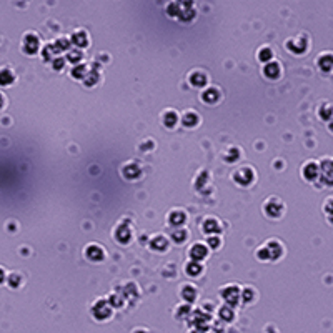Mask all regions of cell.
I'll use <instances>...</instances> for the list:
<instances>
[{"mask_svg":"<svg viewBox=\"0 0 333 333\" xmlns=\"http://www.w3.org/2000/svg\"><path fill=\"white\" fill-rule=\"evenodd\" d=\"M241 300L247 301V304H250V301L255 300V292H253L252 287H247L241 290Z\"/></svg>","mask_w":333,"mask_h":333,"instance_id":"33","label":"cell"},{"mask_svg":"<svg viewBox=\"0 0 333 333\" xmlns=\"http://www.w3.org/2000/svg\"><path fill=\"white\" fill-rule=\"evenodd\" d=\"M64 62H65V60L60 58V57H58V58H53V65H52V67H53L55 70H62V69H64Z\"/></svg>","mask_w":333,"mask_h":333,"instance_id":"38","label":"cell"},{"mask_svg":"<svg viewBox=\"0 0 333 333\" xmlns=\"http://www.w3.org/2000/svg\"><path fill=\"white\" fill-rule=\"evenodd\" d=\"M193 17H195V10H193L192 7H181L180 17H178L181 22H189L193 19Z\"/></svg>","mask_w":333,"mask_h":333,"instance_id":"30","label":"cell"},{"mask_svg":"<svg viewBox=\"0 0 333 333\" xmlns=\"http://www.w3.org/2000/svg\"><path fill=\"white\" fill-rule=\"evenodd\" d=\"M258 58L262 60L263 64L271 62V58H274V52H271V48H270V47H262V48H260Z\"/></svg>","mask_w":333,"mask_h":333,"instance_id":"29","label":"cell"},{"mask_svg":"<svg viewBox=\"0 0 333 333\" xmlns=\"http://www.w3.org/2000/svg\"><path fill=\"white\" fill-rule=\"evenodd\" d=\"M320 177L326 185H333V159H323L320 163Z\"/></svg>","mask_w":333,"mask_h":333,"instance_id":"7","label":"cell"},{"mask_svg":"<svg viewBox=\"0 0 333 333\" xmlns=\"http://www.w3.org/2000/svg\"><path fill=\"white\" fill-rule=\"evenodd\" d=\"M202 230L205 233H208V235H217L220 232V223L217 219H214V217H208V219H205L203 223H202Z\"/></svg>","mask_w":333,"mask_h":333,"instance_id":"16","label":"cell"},{"mask_svg":"<svg viewBox=\"0 0 333 333\" xmlns=\"http://www.w3.org/2000/svg\"><path fill=\"white\" fill-rule=\"evenodd\" d=\"M301 175H304V178L308 180V181H313V180H317L320 177V165L317 162H307L304 168H301Z\"/></svg>","mask_w":333,"mask_h":333,"instance_id":"11","label":"cell"},{"mask_svg":"<svg viewBox=\"0 0 333 333\" xmlns=\"http://www.w3.org/2000/svg\"><path fill=\"white\" fill-rule=\"evenodd\" d=\"M92 315L97 320H107L108 317H112V308L108 307V301L104 298H99L92 305Z\"/></svg>","mask_w":333,"mask_h":333,"instance_id":"5","label":"cell"},{"mask_svg":"<svg viewBox=\"0 0 333 333\" xmlns=\"http://www.w3.org/2000/svg\"><path fill=\"white\" fill-rule=\"evenodd\" d=\"M97 80H99V72H95V70H88L87 77L83 78V83H85L87 87H92Z\"/></svg>","mask_w":333,"mask_h":333,"instance_id":"32","label":"cell"},{"mask_svg":"<svg viewBox=\"0 0 333 333\" xmlns=\"http://www.w3.org/2000/svg\"><path fill=\"white\" fill-rule=\"evenodd\" d=\"M53 48H55V52H58V50H69L70 48V40L69 39H58V40H55V44H53Z\"/></svg>","mask_w":333,"mask_h":333,"instance_id":"34","label":"cell"},{"mask_svg":"<svg viewBox=\"0 0 333 333\" xmlns=\"http://www.w3.org/2000/svg\"><path fill=\"white\" fill-rule=\"evenodd\" d=\"M187 237H189V235H187L185 230H175V232L172 233V238L177 241V244H184Z\"/></svg>","mask_w":333,"mask_h":333,"instance_id":"36","label":"cell"},{"mask_svg":"<svg viewBox=\"0 0 333 333\" xmlns=\"http://www.w3.org/2000/svg\"><path fill=\"white\" fill-rule=\"evenodd\" d=\"M263 75L266 78H271V80H275V78H278L282 75V67L278 62H275V60H271V62L268 64H265L263 67Z\"/></svg>","mask_w":333,"mask_h":333,"instance_id":"14","label":"cell"},{"mask_svg":"<svg viewBox=\"0 0 333 333\" xmlns=\"http://www.w3.org/2000/svg\"><path fill=\"white\" fill-rule=\"evenodd\" d=\"M330 130H331V132H333V118H331V120H330Z\"/></svg>","mask_w":333,"mask_h":333,"instance_id":"40","label":"cell"},{"mask_svg":"<svg viewBox=\"0 0 333 333\" xmlns=\"http://www.w3.org/2000/svg\"><path fill=\"white\" fill-rule=\"evenodd\" d=\"M222 298L227 301V304L235 305L238 301V298L241 296V290L237 285H227L225 288H222Z\"/></svg>","mask_w":333,"mask_h":333,"instance_id":"10","label":"cell"},{"mask_svg":"<svg viewBox=\"0 0 333 333\" xmlns=\"http://www.w3.org/2000/svg\"><path fill=\"white\" fill-rule=\"evenodd\" d=\"M200 122V117L195 110H187L184 113V117H181V124L185 127H189V129H193V127H197Z\"/></svg>","mask_w":333,"mask_h":333,"instance_id":"17","label":"cell"},{"mask_svg":"<svg viewBox=\"0 0 333 333\" xmlns=\"http://www.w3.org/2000/svg\"><path fill=\"white\" fill-rule=\"evenodd\" d=\"M287 48L292 53H296V55H301L308 50V39L305 35H298V37H293L287 40Z\"/></svg>","mask_w":333,"mask_h":333,"instance_id":"4","label":"cell"},{"mask_svg":"<svg viewBox=\"0 0 333 333\" xmlns=\"http://www.w3.org/2000/svg\"><path fill=\"white\" fill-rule=\"evenodd\" d=\"M180 295L185 301H193L197 298V290L193 285H184V287H181Z\"/></svg>","mask_w":333,"mask_h":333,"instance_id":"25","label":"cell"},{"mask_svg":"<svg viewBox=\"0 0 333 333\" xmlns=\"http://www.w3.org/2000/svg\"><path fill=\"white\" fill-rule=\"evenodd\" d=\"M2 105H4V97L0 95V108H2Z\"/></svg>","mask_w":333,"mask_h":333,"instance_id":"39","label":"cell"},{"mask_svg":"<svg viewBox=\"0 0 333 333\" xmlns=\"http://www.w3.org/2000/svg\"><path fill=\"white\" fill-rule=\"evenodd\" d=\"M223 159H225L227 162H235V160H238L240 159V150L237 148V147H232V148H228L227 152H225V155H223Z\"/></svg>","mask_w":333,"mask_h":333,"instance_id":"31","label":"cell"},{"mask_svg":"<svg viewBox=\"0 0 333 333\" xmlns=\"http://www.w3.org/2000/svg\"><path fill=\"white\" fill-rule=\"evenodd\" d=\"M150 248L155 252H165L168 247V240L163 237V235H155V237L150 240Z\"/></svg>","mask_w":333,"mask_h":333,"instance_id":"18","label":"cell"},{"mask_svg":"<svg viewBox=\"0 0 333 333\" xmlns=\"http://www.w3.org/2000/svg\"><path fill=\"white\" fill-rule=\"evenodd\" d=\"M202 263L200 262H193V260H190L189 263L185 265V274L187 275H190V277H198L200 274H202Z\"/></svg>","mask_w":333,"mask_h":333,"instance_id":"24","label":"cell"},{"mask_svg":"<svg viewBox=\"0 0 333 333\" xmlns=\"http://www.w3.org/2000/svg\"><path fill=\"white\" fill-rule=\"evenodd\" d=\"M14 80H15V75L12 74V70H9V69L0 70V85L2 87L10 85V83H14Z\"/></svg>","mask_w":333,"mask_h":333,"instance_id":"26","label":"cell"},{"mask_svg":"<svg viewBox=\"0 0 333 333\" xmlns=\"http://www.w3.org/2000/svg\"><path fill=\"white\" fill-rule=\"evenodd\" d=\"M113 237H115V240L118 241V244H129L130 238H132V232H130L129 222H122V223H118L117 228H115Z\"/></svg>","mask_w":333,"mask_h":333,"instance_id":"9","label":"cell"},{"mask_svg":"<svg viewBox=\"0 0 333 333\" xmlns=\"http://www.w3.org/2000/svg\"><path fill=\"white\" fill-rule=\"evenodd\" d=\"M162 122L165 124L168 129H173L175 125H177L178 122V115L177 112H173V110H165L162 115Z\"/></svg>","mask_w":333,"mask_h":333,"instance_id":"23","label":"cell"},{"mask_svg":"<svg viewBox=\"0 0 333 333\" xmlns=\"http://www.w3.org/2000/svg\"><path fill=\"white\" fill-rule=\"evenodd\" d=\"M82 58H83V55H82V50H80V48H70L69 53H67V60H69L70 64L78 65V64H80Z\"/></svg>","mask_w":333,"mask_h":333,"instance_id":"27","label":"cell"},{"mask_svg":"<svg viewBox=\"0 0 333 333\" xmlns=\"http://www.w3.org/2000/svg\"><path fill=\"white\" fill-rule=\"evenodd\" d=\"M220 99V94H219V90H217L215 87H208L207 90H203V94H202V100L205 102V104H217Z\"/></svg>","mask_w":333,"mask_h":333,"instance_id":"19","label":"cell"},{"mask_svg":"<svg viewBox=\"0 0 333 333\" xmlns=\"http://www.w3.org/2000/svg\"><path fill=\"white\" fill-rule=\"evenodd\" d=\"M181 4H177V2H172V4H168V7H167V14L170 15V17H180V12H181V7H180Z\"/></svg>","mask_w":333,"mask_h":333,"instance_id":"35","label":"cell"},{"mask_svg":"<svg viewBox=\"0 0 333 333\" xmlns=\"http://www.w3.org/2000/svg\"><path fill=\"white\" fill-rule=\"evenodd\" d=\"M233 180H235V184L248 187L253 180H255V172H253L252 167H240L233 172Z\"/></svg>","mask_w":333,"mask_h":333,"instance_id":"3","label":"cell"},{"mask_svg":"<svg viewBox=\"0 0 333 333\" xmlns=\"http://www.w3.org/2000/svg\"><path fill=\"white\" fill-rule=\"evenodd\" d=\"M124 175L129 180H133V178H137L138 175H140V165H138V163H127V165L124 167Z\"/></svg>","mask_w":333,"mask_h":333,"instance_id":"21","label":"cell"},{"mask_svg":"<svg viewBox=\"0 0 333 333\" xmlns=\"http://www.w3.org/2000/svg\"><path fill=\"white\" fill-rule=\"evenodd\" d=\"M317 65L322 72H330L333 70V53L331 52H323L320 53L317 58Z\"/></svg>","mask_w":333,"mask_h":333,"instance_id":"12","label":"cell"},{"mask_svg":"<svg viewBox=\"0 0 333 333\" xmlns=\"http://www.w3.org/2000/svg\"><path fill=\"white\" fill-rule=\"evenodd\" d=\"M283 255V245L278 240H268L265 245L260 247V250L257 252V257L262 260V262H275Z\"/></svg>","mask_w":333,"mask_h":333,"instance_id":"1","label":"cell"},{"mask_svg":"<svg viewBox=\"0 0 333 333\" xmlns=\"http://www.w3.org/2000/svg\"><path fill=\"white\" fill-rule=\"evenodd\" d=\"M85 257L90 260V262H104L105 250L99 244H90L85 248Z\"/></svg>","mask_w":333,"mask_h":333,"instance_id":"8","label":"cell"},{"mask_svg":"<svg viewBox=\"0 0 333 333\" xmlns=\"http://www.w3.org/2000/svg\"><path fill=\"white\" fill-rule=\"evenodd\" d=\"M189 253H190V258L193 260V262H202V260L207 257L208 248H207V245H203V244H195L190 248Z\"/></svg>","mask_w":333,"mask_h":333,"instance_id":"15","label":"cell"},{"mask_svg":"<svg viewBox=\"0 0 333 333\" xmlns=\"http://www.w3.org/2000/svg\"><path fill=\"white\" fill-rule=\"evenodd\" d=\"M72 44H74L75 47L80 48V50H82V48L88 47L90 40H88V35H87L85 30H82V28L75 30V32L72 34Z\"/></svg>","mask_w":333,"mask_h":333,"instance_id":"13","label":"cell"},{"mask_svg":"<svg viewBox=\"0 0 333 333\" xmlns=\"http://www.w3.org/2000/svg\"><path fill=\"white\" fill-rule=\"evenodd\" d=\"M185 222V211L184 210H172L168 214V223L172 227H178Z\"/></svg>","mask_w":333,"mask_h":333,"instance_id":"20","label":"cell"},{"mask_svg":"<svg viewBox=\"0 0 333 333\" xmlns=\"http://www.w3.org/2000/svg\"><path fill=\"white\" fill-rule=\"evenodd\" d=\"M189 80L193 87H205L207 85V75L203 74V72H192Z\"/></svg>","mask_w":333,"mask_h":333,"instance_id":"22","label":"cell"},{"mask_svg":"<svg viewBox=\"0 0 333 333\" xmlns=\"http://www.w3.org/2000/svg\"><path fill=\"white\" fill-rule=\"evenodd\" d=\"M22 45H23V52L30 53V55H34V53L39 52L40 40H39V37L34 32H28L25 37H23V44Z\"/></svg>","mask_w":333,"mask_h":333,"instance_id":"6","label":"cell"},{"mask_svg":"<svg viewBox=\"0 0 333 333\" xmlns=\"http://www.w3.org/2000/svg\"><path fill=\"white\" fill-rule=\"evenodd\" d=\"M220 245H222V240H220L219 235H210L208 240H207V247H210V248H219Z\"/></svg>","mask_w":333,"mask_h":333,"instance_id":"37","label":"cell"},{"mask_svg":"<svg viewBox=\"0 0 333 333\" xmlns=\"http://www.w3.org/2000/svg\"><path fill=\"white\" fill-rule=\"evenodd\" d=\"M70 74L74 78H80V80H83V78H85L87 74H88V69L83 64H78V65L74 67V69H72Z\"/></svg>","mask_w":333,"mask_h":333,"instance_id":"28","label":"cell"},{"mask_svg":"<svg viewBox=\"0 0 333 333\" xmlns=\"http://www.w3.org/2000/svg\"><path fill=\"white\" fill-rule=\"evenodd\" d=\"M263 211L266 217H270V219H278V217L285 211V205H283V202H280L278 198L271 197L263 203Z\"/></svg>","mask_w":333,"mask_h":333,"instance_id":"2","label":"cell"}]
</instances>
